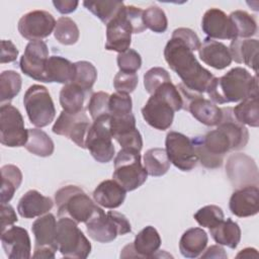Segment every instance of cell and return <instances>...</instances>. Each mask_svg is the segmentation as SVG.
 Masks as SVG:
<instances>
[{
	"instance_id": "obj_1",
	"label": "cell",
	"mask_w": 259,
	"mask_h": 259,
	"mask_svg": "<svg viewBox=\"0 0 259 259\" xmlns=\"http://www.w3.org/2000/svg\"><path fill=\"white\" fill-rule=\"evenodd\" d=\"M164 58L188 90L198 94L206 92L214 76L198 63L193 51L187 45L171 36L165 46Z\"/></svg>"
},
{
	"instance_id": "obj_2",
	"label": "cell",
	"mask_w": 259,
	"mask_h": 259,
	"mask_svg": "<svg viewBox=\"0 0 259 259\" xmlns=\"http://www.w3.org/2000/svg\"><path fill=\"white\" fill-rule=\"evenodd\" d=\"M209 100L225 104L258 96V78L242 67H235L222 77H214L206 89Z\"/></svg>"
},
{
	"instance_id": "obj_3",
	"label": "cell",
	"mask_w": 259,
	"mask_h": 259,
	"mask_svg": "<svg viewBox=\"0 0 259 259\" xmlns=\"http://www.w3.org/2000/svg\"><path fill=\"white\" fill-rule=\"evenodd\" d=\"M183 108V98L171 81L162 84L142 108V115L152 127L165 131L173 122L174 112Z\"/></svg>"
},
{
	"instance_id": "obj_4",
	"label": "cell",
	"mask_w": 259,
	"mask_h": 259,
	"mask_svg": "<svg viewBox=\"0 0 259 259\" xmlns=\"http://www.w3.org/2000/svg\"><path fill=\"white\" fill-rule=\"evenodd\" d=\"M59 218H69L77 224L86 223L97 205L79 186L66 185L55 193Z\"/></svg>"
},
{
	"instance_id": "obj_5",
	"label": "cell",
	"mask_w": 259,
	"mask_h": 259,
	"mask_svg": "<svg viewBox=\"0 0 259 259\" xmlns=\"http://www.w3.org/2000/svg\"><path fill=\"white\" fill-rule=\"evenodd\" d=\"M85 225L89 237L99 243L112 242L117 236L132 232L131 224L124 214L114 210L104 212L99 206H97Z\"/></svg>"
},
{
	"instance_id": "obj_6",
	"label": "cell",
	"mask_w": 259,
	"mask_h": 259,
	"mask_svg": "<svg viewBox=\"0 0 259 259\" xmlns=\"http://www.w3.org/2000/svg\"><path fill=\"white\" fill-rule=\"evenodd\" d=\"M113 162L112 177L126 191H133L146 182L148 173L142 165L139 151L121 148Z\"/></svg>"
},
{
	"instance_id": "obj_7",
	"label": "cell",
	"mask_w": 259,
	"mask_h": 259,
	"mask_svg": "<svg viewBox=\"0 0 259 259\" xmlns=\"http://www.w3.org/2000/svg\"><path fill=\"white\" fill-rule=\"evenodd\" d=\"M58 251L66 258L85 259L91 252V244L77 223L69 218H60L57 223Z\"/></svg>"
},
{
	"instance_id": "obj_8",
	"label": "cell",
	"mask_w": 259,
	"mask_h": 259,
	"mask_svg": "<svg viewBox=\"0 0 259 259\" xmlns=\"http://www.w3.org/2000/svg\"><path fill=\"white\" fill-rule=\"evenodd\" d=\"M23 104L29 121L37 126L45 127L55 118L56 108L47 87L38 84L31 85L24 93Z\"/></svg>"
},
{
	"instance_id": "obj_9",
	"label": "cell",
	"mask_w": 259,
	"mask_h": 259,
	"mask_svg": "<svg viewBox=\"0 0 259 259\" xmlns=\"http://www.w3.org/2000/svg\"><path fill=\"white\" fill-rule=\"evenodd\" d=\"M110 115H104L96 118L91 123L88 131L85 149L99 163H107L113 159L114 146L110 133Z\"/></svg>"
},
{
	"instance_id": "obj_10",
	"label": "cell",
	"mask_w": 259,
	"mask_h": 259,
	"mask_svg": "<svg viewBox=\"0 0 259 259\" xmlns=\"http://www.w3.org/2000/svg\"><path fill=\"white\" fill-rule=\"evenodd\" d=\"M28 139V131L20 111L10 103L0 107V142L10 148L24 147Z\"/></svg>"
},
{
	"instance_id": "obj_11",
	"label": "cell",
	"mask_w": 259,
	"mask_h": 259,
	"mask_svg": "<svg viewBox=\"0 0 259 259\" xmlns=\"http://www.w3.org/2000/svg\"><path fill=\"white\" fill-rule=\"evenodd\" d=\"M57 221L53 213L47 212L36 219L31 225L34 236V252L32 258L54 259L57 246Z\"/></svg>"
},
{
	"instance_id": "obj_12",
	"label": "cell",
	"mask_w": 259,
	"mask_h": 259,
	"mask_svg": "<svg viewBox=\"0 0 259 259\" xmlns=\"http://www.w3.org/2000/svg\"><path fill=\"white\" fill-rule=\"evenodd\" d=\"M183 98V109L189 111L191 115L207 126L218 125L223 117L222 108L203 95L188 90L182 83L177 86Z\"/></svg>"
},
{
	"instance_id": "obj_13",
	"label": "cell",
	"mask_w": 259,
	"mask_h": 259,
	"mask_svg": "<svg viewBox=\"0 0 259 259\" xmlns=\"http://www.w3.org/2000/svg\"><path fill=\"white\" fill-rule=\"evenodd\" d=\"M166 153L176 168L181 171L192 170L198 161L191 139L178 132H169L165 140Z\"/></svg>"
},
{
	"instance_id": "obj_14",
	"label": "cell",
	"mask_w": 259,
	"mask_h": 259,
	"mask_svg": "<svg viewBox=\"0 0 259 259\" xmlns=\"http://www.w3.org/2000/svg\"><path fill=\"white\" fill-rule=\"evenodd\" d=\"M90 126L91 123L85 109L76 113H69L63 110L55 121L52 131L56 135L69 138L78 147L85 149V142Z\"/></svg>"
},
{
	"instance_id": "obj_15",
	"label": "cell",
	"mask_w": 259,
	"mask_h": 259,
	"mask_svg": "<svg viewBox=\"0 0 259 259\" xmlns=\"http://www.w3.org/2000/svg\"><path fill=\"white\" fill-rule=\"evenodd\" d=\"M56 23L52 13L46 10H32L20 17L17 28L22 37L35 41L48 37L55 30Z\"/></svg>"
},
{
	"instance_id": "obj_16",
	"label": "cell",
	"mask_w": 259,
	"mask_h": 259,
	"mask_svg": "<svg viewBox=\"0 0 259 259\" xmlns=\"http://www.w3.org/2000/svg\"><path fill=\"white\" fill-rule=\"evenodd\" d=\"M226 172L232 185L238 189L247 185L258 186V168L255 161L242 153L229 157Z\"/></svg>"
},
{
	"instance_id": "obj_17",
	"label": "cell",
	"mask_w": 259,
	"mask_h": 259,
	"mask_svg": "<svg viewBox=\"0 0 259 259\" xmlns=\"http://www.w3.org/2000/svg\"><path fill=\"white\" fill-rule=\"evenodd\" d=\"M49 58V49L44 40L29 41L19 61L20 70L28 77L45 82L46 66Z\"/></svg>"
},
{
	"instance_id": "obj_18",
	"label": "cell",
	"mask_w": 259,
	"mask_h": 259,
	"mask_svg": "<svg viewBox=\"0 0 259 259\" xmlns=\"http://www.w3.org/2000/svg\"><path fill=\"white\" fill-rule=\"evenodd\" d=\"M109 125L112 138L121 148L141 152L143 139L136 126V117L133 112L120 116H110Z\"/></svg>"
},
{
	"instance_id": "obj_19",
	"label": "cell",
	"mask_w": 259,
	"mask_h": 259,
	"mask_svg": "<svg viewBox=\"0 0 259 259\" xmlns=\"http://www.w3.org/2000/svg\"><path fill=\"white\" fill-rule=\"evenodd\" d=\"M160 246L161 237L158 231L152 226H147L136 235L133 243L127 244L121 250L120 257L151 258L158 251Z\"/></svg>"
},
{
	"instance_id": "obj_20",
	"label": "cell",
	"mask_w": 259,
	"mask_h": 259,
	"mask_svg": "<svg viewBox=\"0 0 259 259\" xmlns=\"http://www.w3.org/2000/svg\"><path fill=\"white\" fill-rule=\"evenodd\" d=\"M1 243L9 259H29L31 256V242L24 228L11 226L1 232Z\"/></svg>"
},
{
	"instance_id": "obj_21",
	"label": "cell",
	"mask_w": 259,
	"mask_h": 259,
	"mask_svg": "<svg viewBox=\"0 0 259 259\" xmlns=\"http://www.w3.org/2000/svg\"><path fill=\"white\" fill-rule=\"evenodd\" d=\"M203 32L211 39H236V30L229 15L219 8L205 11L201 20Z\"/></svg>"
},
{
	"instance_id": "obj_22",
	"label": "cell",
	"mask_w": 259,
	"mask_h": 259,
	"mask_svg": "<svg viewBox=\"0 0 259 259\" xmlns=\"http://www.w3.org/2000/svg\"><path fill=\"white\" fill-rule=\"evenodd\" d=\"M124 7L116 17L106 24L105 49L118 54L127 51L132 42L133 30L125 18Z\"/></svg>"
},
{
	"instance_id": "obj_23",
	"label": "cell",
	"mask_w": 259,
	"mask_h": 259,
	"mask_svg": "<svg viewBox=\"0 0 259 259\" xmlns=\"http://www.w3.org/2000/svg\"><path fill=\"white\" fill-rule=\"evenodd\" d=\"M230 210L239 218H248L259 211V189L257 185H247L236 189L230 197Z\"/></svg>"
},
{
	"instance_id": "obj_24",
	"label": "cell",
	"mask_w": 259,
	"mask_h": 259,
	"mask_svg": "<svg viewBox=\"0 0 259 259\" xmlns=\"http://www.w3.org/2000/svg\"><path fill=\"white\" fill-rule=\"evenodd\" d=\"M198 56L203 63L217 70L229 67L233 61L229 48L223 42L209 37L204 38L202 44H200Z\"/></svg>"
},
{
	"instance_id": "obj_25",
	"label": "cell",
	"mask_w": 259,
	"mask_h": 259,
	"mask_svg": "<svg viewBox=\"0 0 259 259\" xmlns=\"http://www.w3.org/2000/svg\"><path fill=\"white\" fill-rule=\"evenodd\" d=\"M54 206V201L51 197L42 195L35 189L25 192L18 201L17 211L24 219H33L40 217Z\"/></svg>"
},
{
	"instance_id": "obj_26",
	"label": "cell",
	"mask_w": 259,
	"mask_h": 259,
	"mask_svg": "<svg viewBox=\"0 0 259 259\" xmlns=\"http://www.w3.org/2000/svg\"><path fill=\"white\" fill-rule=\"evenodd\" d=\"M222 111L223 117L218 124V127L228 137L232 151L243 149L249 141V132L247 127L236 120L232 107H224L222 108Z\"/></svg>"
},
{
	"instance_id": "obj_27",
	"label": "cell",
	"mask_w": 259,
	"mask_h": 259,
	"mask_svg": "<svg viewBox=\"0 0 259 259\" xmlns=\"http://www.w3.org/2000/svg\"><path fill=\"white\" fill-rule=\"evenodd\" d=\"M126 190L114 179H107L100 182L93 191L94 201L105 208H116L125 199Z\"/></svg>"
},
{
	"instance_id": "obj_28",
	"label": "cell",
	"mask_w": 259,
	"mask_h": 259,
	"mask_svg": "<svg viewBox=\"0 0 259 259\" xmlns=\"http://www.w3.org/2000/svg\"><path fill=\"white\" fill-rule=\"evenodd\" d=\"M258 49L259 41L254 38H236L230 44L229 51L232 60L238 64H245L249 68L258 73Z\"/></svg>"
},
{
	"instance_id": "obj_29",
	"label": "cell",
	"mask_w": 259,
	"mask_h": 259,
	"mask_svg": "<svg viewBox=\"0 0 259 259\" xmlns=\"http://www.w3.org/2000/svg\"><path fill=\"white\" fill-rule=\"evenodd\" d=\"M75 74L76 68L74 63L60 56H52L49 58L46 66L45 82H56L66 85L74 81Z\"/></svg>"
},
{
	"instance_id": "obj_30",
	"label": "cell",
	"mask_w": 259,
	"mask_h": 259,
	"mask_svg": "<svg viewBox=\"0 0 259 259\" xmlns=\"http://www.w3.org/2000/svg\"><path fill=\"white\" fill-rule=\"evenodd\" d=\"M207 242L208 237L204 230L201 228H190L180 238V253L186 258H197L205 250Z\"/></svg>"
},
{
	"instance_id": "obj_31",
	"label": "cell",
	"mask_w": 259,
	"mask_h": 259,
	"mask_svg": "<svg viewBox=\"0 0 259 259\" xmlns=\"http://www.w3.org/2000/svg\"><path fill=\"white\" fill-rule=\"evenodd\" d=\"M209 233L219 245L227 246L231 249H236L241 241V229L239 225L230 218L209 229Z\"/></svg>"
},
{
	"instance_id": "obj_32",
	"label": "cell",
	"mask_w": 259,
	"mask_h": 259,
	"mask_svg": "<svg viewBox=\"0 0 259 259\" xmlns=\"http://www.w3.org/2000/svg\"><path fill=\"white\" fill-rule=\"evenodd\" d=\"M22 182L21 170L12 164L1 167V203L9 202Z\"/></svg>"
},
{
	"instance_id": "obj_33",
	"label": "cell",
	"mask_w": 259,
	"mask_h": 259,
	"mask_svg": "<svg viewBox=\"0 0 259 259\" xmlns=\"http://www.w3.org/2000/svg\"><path fill=\"white\" fill-rule=\"evenodd\" d=\"M25 149L38 157H49L54 153L55 145L50 136L39 128H28Z\"/></svg>"
},
{
	"instance_id": "obj_34",
	"label": "cell",
	"mask_w": 259,
	"mask_h": 259,
	"mask_svg": "<svg viewBox=\"0 0 259 259\" xmlns=\"http://www.w3.org/2000/svg\"><path fill=\"white\" fill-rule=\"evenodd\" d=\"M170 164L165 149L152 148L144 155V167L147 170V173L151 176H163L169 170Z\"/></svg>"
},
{
	"instance_id": "obj_35",
	"label": "cell",
	"mask_w": 259,
	"mask_h": 259,
	"mask_svg": "<svg viewBox=\"0 0 259 259\" xmlns=\"http://www.w3.org/2000/svg\"><path fill=\"white\" fill-rule=\"evenodd\" d=\"M85 91L75 83H68L60 91V104L64 111L76 113L83 110Z\"/></svg>"
},
{
	"instance_id": "obj_36",
	"label": "cell",
	"mask_w": 259,
	"mask_h": 259,
	"mask_svg": "<svg viewBox=\"0 0 259 259\" xmlns=\"http://www.w3.org/2000/svg\"><path fill=\"white\" fill-rule=\"evenodd\" d=\"M233 114L237 121L252 127L259 125L258 96L248 97L233 108Z\"/></svg>"
},
{
	"instance_id": "obj_37",
	"label": "cell",
	"mask_w": 259,
	"mask_h": 259,
	"mask_svg": "<svg viewBox=\"0 0 259 259\" xmlns=\"http://www.w3.org/2000/svg\"><path fill=\"white\" fill-rule=\"evenodd\" d=\"M83 5L104 24H108L125 6L121 1H84Z\"/></svg>"
},
{
	"instance_id": "obj_38",
	"label": "cell",
	"mask_w": 259,
	"mask_h": 259,
	"mask_svg": "<svg viewBox=\"0 0 259 259\" xmlns=\"http://www.w3.org/2000/svg\"><path fill=\"white\" fill-rule=\"evenodd\" d=\"M234 24L237 38H248L257 33V23L255 18L246 11L235 10L229 15Z\"/></svg>"
},
{
	"instance_id": "obj_39",
	"label": "cell",
	"mask_w": 259,
	"mask_h": 259,
	"mask_svg": "<svg viewBox=\"0 0 259 259\" xmlns=\"http://www.w3.org/2000/svg\"><path fill=\"white\" fill-rule=\"evenodd\" d=\"M20 75L13 70L3 71L0 75V100L3 104L12 100L21 90Z\"/></svg>"
},
{
	"instance_id": "obj_40",
	"label": "cell",
	"mask_w": 259,
	"mask_h": 259,
	"mask_svg": "<svg viewBox=\"0 0 259 259\" xmlns=\"http://www.w3.org/2000/svg\"><path fill=\"white\" fill-rule=\"evenodd\" d=\"M54 35L60 44L65 46H72L78 41L80 31L73 19L67 16H62L57 20Z\"/></svg>"
},
{
	"instance_id": "obj_41",
	"label": "cell",
	"mask_w": 259,
	"mask_h": 259,
	"mask_svg": "<svg viewBox=\"0 0 259 259\" xmlns=\"http://www.w3.org/2000/svg\"><path fill=\"white\" fill-rule=\"evenodd\" d=\"M75 64L76 74L74 81L83 91L88 92L92 89L96 79H97V70L93 64L87 61H78Z\"/></svg>"
},
{
	"instance_id": "obj_42",
	"label": "cell",
	"mask_w": 259,
	"mask_h": 259,
	"mask_svg": "<svg viewBox=\"0 0 259 259\" xmlns=\"http://www.w3.org/2000/svg\"><path fill=\"white\" fill-rule=\"evenodd\" d=\"M143 20L146 28L156 33H163L168 27V20L164 10L156 5H152L144 10Z\"/></svg>"
},
{
	"instance_id": "obj_43",
	"label": "cell",
	"mask_w": 259,
	"mask_h": 259,
	"mask_svg": "<svg viewBox=\"0 0 259 259\" xmlns=\"http://www.w3.org/2000/svg\"><path fill=\"white\" fill-rule=\"evenodd\" d=\"M194 219L201 227L211 229L225 220L223 209L214 204L205 205L194 213Z\"/></svg>"
},
{
	"instance_id": "obj_44",
	"label": "cell",
	"mask_w": 259,
	"mask_h": 259,
	"mask_svg": "<svg viewBox=\"0 0 259 259\" xmlns=\"http://www.w3.org/2000/svg\"><path fill=\"white\" fill-rule=\"evenodd\" d=\"M109 94L103 91L94 92L87 104V110L90 113L92 120L104 115H109L108 109V101H109Z\"/></svg>"
},
{
	"instance_id": "obj_45",
	"label": "cell",
	"mask_w": 259,
	"mask_h": 259,
	"mask_svg": "<svg viewBox=\"0 0 259 259\" xmlns=\"http://www.w3.org/2000/svg\"><path fill=\"white\" fill-rule=\"evenodd\" d=\"M171 81L168 71L161 67H154L144 75V86L149 94H153L162 84Z\"/></svg>"
},
{
	"instance_id": "obj_46",
	"label": "cell",
	"mask_w": 259,
	"mask_h": 259,
	"mask_svg": "<svg viewBox=\"0 0 259 259\" xmlns=\"http://www.w3.org/2000/svg\"><path fill=\"white\" fill-rule=\"evenodd\" d=\"M108 109L110 116H120L132 113L133 101L128 94L115 92L109 96Z\"/></svg>"
},
{
	"instance_id": "obj_47",
	"label": "cell",
	"mask_w": 259,
	"mask_h": 259,
	"mask_svg": "<svg viewBox=\"0 0 259 259\" xmlns=\"http://www.w3.org/2000/svg\"><path fill=\"white\" fill-rule=\"evenodd\" d=\"M116 62L119 71L125 73H136L142 66V58L140 54L133 49L119 53L117 55Z\"/></svg>"
},
{
	"instance_id": "obj_48",
	"label": "cell",
	"mask_w": 259,
	"mask_h": 259,
	"mask_svg": "<svg viewBox=\"0 0 259 259\" xmlns=\"http://www.w3.org/2000/svg\"><path fill=\"white\" fill-rule=\"evenodd\" d=\"M139 77L137 73H125L119 71L113 79V86L119 93L130 94L135 91L138 86Z\"/></svg>"
},
{
	"instance_id": "obj_49",
	"label": "cell",
	"mask_w": 259,
	"mask_h": 259,
	"mask_svg": "<svg viewBox=\"0 0 259 259\" xmlns=\"http://www.w3.org/2000/svg\"><path fill=\"white\" fill-rule=\"evenodd\" d=\"M143 9L134 5H128L124 7V15L132 27L133 33H141L146 29L143 20Z\"/></svg>"
},
{
	"instance_id": "obj_50",
	"label": "cell",
	"mask_w": 259,
	"mask_h": 259,
	"mask_svg": "<svg viewBox=\"0 0 259 259\" xmlns=\"http://www.w3.org/2000/svg\"><path fill=\"white\" fill-rule=\"evenodd\" d=\"M172 36L180 39L182 42L187 45L193 52L198 51L201 44L195 31L187 27H179L174 29L172 32Z\"/></svg>"
},
{
	"instance_id": "obj_51",
	"label": "cell",
	"mask_w": 259,
	"mask_h": 259,
	"mask_svg": "<svg viewBox=\"0 0 259 259\" xmlns=\"http://www.w3.org/2000/svg\"><path fill=\"white\" fill-rule=\"evenodd\" d=\"M18 53L19 51L11 40L9 39L1 40V57H0L1 64L14 62L18 57Z\"/></svg>"
},
{
	"instance_id": "obj_52",
	"label": "cell",
	"mask_w": 259,
	"mask_h": 259,
	"mask_svg": "<svg viewBox=\"0 0 259 259\" xmlns=\"http://www.w3.org/2000/svg\"><path fill=\"white\" fill-rule=\"evenodd\" d=\"M0 213H1V232L13 226V224L18 221L15 210L10 204L1 203Z\"/></svg>"
},
{
	"instance_id": "obj_53",
	"label": "cell",
	"mask_w": 259,
	"mask_h": 259,
	"mask_svg": "<svg viewBox=\"0 0 259 259\" xmlns=\"http://www.w3.org/2000/svg\"><path fill=\"white\" fill-rule=\"evenodd\" d=\"M79 2L73 0H54L53 5L62 14H68L74 12L77 9Z\"/></svg>"
},
{
	"instance_id": "obj_54",
	"label": "cell",
	"mask_w": 259,
	"mask_h": 259,
	"mask_svg": "<svg viewBox=\"0 0 259 259\" xmlns=\"http://www.w3.org/2000/svg\"><path fill=\"white\" fill-rule=\"evenodd\" d=\"M204 251L205 252L200 255L201 258H224V259H226L228 257L227 253L225 252V249L219 245H212Z\"/></svg>"
},
{
	"instance_id": "obj_55",
	"label": "cell",
	"mask_w": 259,
	"mask_h": 259,
	"mask_svg": "<svg viewBox=\"0 0 259 259\" xmlns=\"http://www.w3.org/2000/svg\"><path fill=\"white\" fill-rule=\"evenodd\" d=\"M258 253L257 250L254 248H245L243 250H241L238 254H237V258H252V257H257Z\"/></svg>"
}]
</instances>
